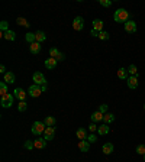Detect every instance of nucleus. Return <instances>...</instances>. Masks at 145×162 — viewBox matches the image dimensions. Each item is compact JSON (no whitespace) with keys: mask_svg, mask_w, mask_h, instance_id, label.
I'll return each mask as SVG.
<instances>
[{"mask_svg":"<svg viewBox=\"0 0 145 162\" xmlns=\"http://www.w3.org/2000/svg\"><path fill=\"white\" fill-rule=\"evenodd\" d=\"M113 20L115 22H119V23H126L129 19V12L128 10H125V9H118L115 13H113Z\"/></svg>","mask_w":145,"mask_h":162,"instance_id":"f257e3e1","label":"nucleus"},{"mask_svg":"<svg viewBox=\"0 0 145 162\" xmlns=\"http://www.w3.org/2000/svg\"><path fill=\"white\" fill-rule=\"evenodd\" d=\"M45 129H47V126H45V123L44 122H35L32 124V135H35V136H39V135H42L44 132H45Z\"/></svg>","mask_w":145,"mask_h":162,"instance_id":"f03ea898","label":"nucleus"},{"mask_svg":"<svg viewBox=\"0 0 145 162\" xmlns=\"http://www.w3.org/2000/svg\"><path fill=\"white\" fill-rule=\"evenodd\" d=\"M13 98H15V96H13V94H10V93L5 94V96H2V100H0V104H2V107H5V109H10L12 104H13Z\"/></svg>","mask_w":145,"mask_h":162,"instance_id":"7ed1b4c3","label":"nucleus"},{"mask_svg":"<svg viewBox=\"0 0 145 162\" xmlns=\"http://www.w3.org/2000/svg\"><path fill=\"white\" fill-rule=\"evenodd\" d=\"M32 78H33V84H36V86H45V84H47V78H45L44 74L39 73V71H35Z\"/></svg>","mask_w":145,"mask_h":162,"instance_id":"20e7f679","label":"nucleus"},{"mask_svg":"<svg viewBox=\"0 0 145 162\" xmlns=\"http://www.w3.org/2000/svg\"><path fill=\"white\" fill-rule=\"evenodd\" d=\"M41 93H42V90H41V86H36V84H32L29 90H28V94L31 96L32 98H36L41 96Z\"/></svg>","mask_w":145,"mask_h":162,"instance_id":"39448f33","label":"nucleus"},{"mask_svg":"<svg viewBox=\"0 0 145 162\" xmlns=\"http://www.w3.org/2000/svg\"><path fill=\"white\" fill-rule=\"evenodd\" d=\"M83 28H84V19L81 16L74 17V20H72V29L74 31H83Z\"/></svg>","mask_w":145,"mask_h":162,"instance_id":"423d86ee","label":"nucleus"},{"mask_svg":"<svg viewBox=\"0 0 145 162\" xmlns=\"http://www.w3.org/2000/svg\"><path fill=\"white\" fill-rule=\"evenodd\" d=\"M54 138H55V126L47 128L45 132H44V139L45 140H52Z\"/></svg>","mask_w":145,"mask_h":162,"instance_id":"0eeeda50","label":"nucleus"},{"mask_svg":"<svg viewBox=\"0 0 145 162\" xmlns=\"http://www.w3.org/2000/svg\"><path fill=\"white\" fill-rule=\"evenodd\" d=\"M125 32L137 33V22H134V20H128V22L125 23Z\"/></svg>","mask_w":145,"mask_h":162,"instance_id":"6e6552de","label":"nucleus"},{"mask_svg":"<svg viewBox=\"0 0 145 162\" xmlns=\"http://www.w3.org/2000/svg\"><path fill=\"white\" fill-rule=\"evenodd\" d=\"M13 96H15V98H17L19 101H25V98H26V91H25L23 88H15Z\"/></svg>","mask_w":145,"mask_h":162,"instance_id":"1a4fd4ad","label":"nucleus"},{"mask_svg":"<svg viewBox=\"0 0 145 162\" xmlns=\"http://www.w3.org/2000/svg\"><path fill=\"white\" fill-rule=\"evenodd\" d=\"M126 84H128V87L131 90H135L138 88V77H134V75H129V78L126 80Z\"/></svg>","mask_w":145,"mask_h":162,"instance_id":"9d476101","label":"nucleus"},{"mask_svg":"<svg viewBox=\"0 0 145 162\" xmlns=\"http://www.w3.org/2000/svg\"><path fill=\"white\" fill-rule=\"evenodd\" d=\"M57 62H58V61H57L55 58H47V59H45V62H44V65H45V68H47V70H54V68H55L57 67Z\"/></svg>","mask_w":145,"mask_h":162,"instance_id":"9b49d317","label":"nucleus"},{"mask_svg":"<svg viewBox=\"0 0 145 162\" xmlns=\"http://www.w3.org/2000/svg\"><path fill=\"white\" fill-rule=\"evenodd\" d=\"M33 145H35V149H45L47 148V140L44 138H38L33 140Z\"/></svg>","mask_w":145,"mask_h":162,"instance_id":"f8f14e48","label":"nucleus"},{"mask_svg":"<svg viewBox=\"0 0 145 162\" xmlns=\"http://www.w3.org/2000/svg\"><path fill=\"white\" fill-rule=\"evenodd\" d=\"M113 149H115V146H113L112 142H106L105 145H103V148H102V152L105 155H110L113 152Z\"/></svg>","mask_w":145,"mask_h":162,"instance_id":"ddd939ff","label":"nucleus"},{"mask_svg":"<svg viewBox=\"0 0 145 162\" xmlns=\"http://www.w3.org/2000/svg\"><path fill=\"white\" fill-rule=\"evenodd\" d=\"M109 132H110V128H109V124H106V123L100 124L99 129H97V133H99L100 136H105V135H107Z\"/></svg>","mask_w":145,"mask_h":162,"instance_id":"4468645a","label":"nucleus"},{"mask_svg":"<svg viewBox=\"0 0 145 162\" xmlns=\"http://www.w3.org/2000/svg\"><path fill=\"white\" fill-rule=\"evenodd\" d=\"M118 77H119V78H121V80H128L129 78V73H128V68H123V67H122V68H119V70H118Z\"/></svg>","mask_w":145,"mask_h":162,"instance_id":"2eb2a0df","label":"nucleus"},{"mask_svg":"<svg viewBox=\"0 0 145 162\" xmlns=\"http://www.w3.org/2000/svg\"><path fill=\"white\" fill-rule=\"evenodd\" d=\"M103 20H100V19H94L93 20V29L96 31V32H102L103 31Z\"/></svg>","mask_w":145,"mask_h":162,"instance_id":"dca6fc26","label":"nucleus"},{"mask_svg":"<svg viewBox=\"0 0 145 162\" xmlns=\"http://www.w3.org/2000/svg\"><path fill=\"white\" fill-rule=\"evenodd\" d=\"M79 149L81 152H89L90 151V143L87 140H79Z\"/></svg>","mask_w":145,"mask_h":162,"instance_id":"f3484780","label":"nucleus"},{"mask_svg":"<svg viewBox=\"0 0 145 162\" xmlns=\"http://www.w3.org/2000/svg\"><path fill=\"white\" fill-rule=\"evenodd\" d=\"M103 117H105V114L100 113L99 110H97V112H94V113L90 116V119H91V122H93V123H96V122H102V120H103Z\"/></svg>","mask_w":145,"mask_h":162,"instance_id":"a211bd4d","label":"nucleus"},{"mask_svg":"<svg viewBox=\"0 0 145 162\" xmlns=\"http://www.w3.org/2000/svg\"><path fill=\"white\" fill-rule=\"evenodd\" d=\"M76 136H77V138L80 139V140H86L89 135H87V130H86V129H83V128H80V129H79L77 132H76Z\"/></svg>","mask_w":145,"mask_h":162,"instance_id":"6ab92c4d","label":"nucleus"},{"mask_svg":"<svg viewBox=\"0 0 145 162\" xmlns=\"http://www.w3.org/2000/svg\"><path fill=\"white\" fill-rule=\"evenodd\" d=\"M15 80H16V77H15V74L9 71V73L5 74V82H6V84H13Z\"/></svg>","mask_w":145,"mask_h":162,"instance_id":"aec40b11","label":"nucleus"},{"mask_svg":"<svg viewBox=\"0 0 145 162\" xmlns=\"http://www.w3.org/2000/svg\"><path fill=\"white\" fill-rule=\"evenodd\" d=\"M29 51H31L32 54H39L41 44L39 42H33V44H31V45H29Z\"/></svg>","mask_w":145,"mask_h":162,"instance_id":"412c9836","label":"nucleus"},{"mask_svg":"<svg viewBox=\"0 0 145 162\" xmlns=\"http://www.w3.org/2000/svg\"><path fill=\"white\" fill-rule=\"evenodd\" d=\"M44 123H45V126H47V128L55 126V117H52V116H47V117L44 119Z\"/></svg>","mask_w":145,"mask_h":162,"instance_id":"4be33fe9","label":"nucleus"},{"mask_svg":"<svg viewBox=\"0 0 145 162\" xmlns=\"http://www.w3.org/2000/svg\"><path fill=\"white\" fill-rule=\"evenodd\" d=\"M3 38L6 40H15L16 39V33L13 32V31H8V32L3 33Z\"/></svg>","mask_w":145,"mask_h":162,"instance_id":"5701e85b","label":"nucleus"},{"mask_svg":"<svg viewBox=\"0 0 145 162\" xmlns=\"http://www.w3.org/2000/svg\"><path fill=\"white\" fill-rule=\"evenodd\" d=\"M35 36H36V42H39V44H42L44 40L47 39V35L42 32V31H38V32H35Z\"/></svg>","mask_w":145,"mask_h":162,"instance_id":"b1692460","label":"nucleus"},{"mask_svg":"<svg viewBox=\"0 0 145 162\" xmlns=\"http://www.w3.org/2000/svg\"><path fill=\"white\" fill-rule=\"evenodd\" d=\"M25 39H26V42H29V45H31V44H33V42H36V36H35V33L28 32L26 35H25Z\"/></svg>","mask_w":145,"mask_h":162,"instance_id":"393cba45","label":"nucleus"},{"mask_svg":"<svg viewBox=\"0 0 145 162\" xmlns=\"http://www.w3.org/2000/svg\"><path fill=\"white\" fill-rule=\"evenodd\" d=\"M16 23L19 25V26H23V28H29L31 26V23L25 19V17H17L16 19Z\"/></svg>","mask_w":145,"mask_h":162,"instance_id":"a878e982","label":"nucleus"},{"mask_svg":"<svg viewBox=\"0 0 145 162\" xmlns=\"http://www.w3.org/2000/svg\"><path fill=\"white\" fill-rule=\"evenodd\" d=\"M103 122H105L106 124L113 123V122H115V114H113V113H106L105 117H103Z\"/></svg>","mask_w":145,"mask_h":162,"instance_id":"bb28decb","label":"nucleus"},{"mask_svg":"<svg viewBox=\"0 0 145 162\" xmlns=\"http://www.w3.org/2000/svg\"><path fill=\"white\" fill-rule=\"evenodd\" d=\"M128 73L131 74V75H134V77H138V68H137V65H129L128 67Z\"/></svg>","mask_w":145,"mask_h":162,"instance_id":"cd10ccee","label":"nucleus"},{"mask_svg":"<svg viewBox=\"0 0 145 162\" xmlns=\"http://www.w3.org/2000/svg\"><path fill=\"white\" fill-rule=\"evenodd\" d=\"M5 94H8V84L5 81H2L0 82V96H5Z\"/></svg>","mask_w":145,"mask_h":162,"instance_id":"c85d7f7f","label":"nucleus"},{"mask_svg":"<svg viewBox=\"0 0 145 162\" xmlns=\"http://www.w3.org/2000/svg\"><path fill=\"white\" fill-rule=\"evenodd\" d=\"M17 110H19V112H26V110H28V103H26V101H19Z\"/></svg>","mask_w":145,"mask_h":162,"instance_id":"c756f323","label":"nucleus"},{"mask_svg":"<svg viewBox=\"0 0 145 162\" xmlns=\"http://www.w3.org/2000/svg\"><path fill=\"white\" fill-rule=\"evenodd\" d=\"M60 54H61V52H60L57 48H51V49H49V55H51V58H55V59H57V58L60 57Z\"/></svg>","mask_w":145,"mask_h":162,"instance_id":"7c9ffc66","label":"nucleus"},{"mask_svg":"<svg viewBox=\"0 0 145 162\" xmlns=\"http://www.w3.org/2000/svg\"><path fill=\"white\" fill-rule=\"evenodd\" d=\"M0 29H2V32L3 33L10 31V29H9V23L6 22V20H2V22H0Z\"/></svg>","mask_w":145,"mask_h":162,"instance_id":"2f4dec72","label":"nucleus"},{"mask_svg":"<svg viewBox=\"0 0 145 162\" xmlns=\"http://www.w3.org/2000/svg\"><path fill=\"white\" fill-rule=\"evenodd\" d=\"M110 38V35H109V32H106V31H102V32L99 33V39L100 40H107Z\"/></svg>","mask_w":145,"mask_h":162,"instance_id":"473e14b6","label":"nucleus"},{"mask_svg":"<svg viewBox=\"0 0 145 162\" xmlns=\"http://www.w3.org/2000/svg\"><path fill=\"white\" fill-rule=\"evenodd\" d=\"M99 4L103 8H110L112 6V0H99Z\"/></svg>","mask_w":145,"mask_h":162,"instance_id":"72a5a7b5","label":"nucleus"},{"mask_svg":"<svg viewBox=\"0 0 145 162\" xmlns=\"http://www.w3.org/2000/svg\"><path fill=\"white\" fill-rule=\"evenodd\" d=\"M137 154L138 155H142V156L145 155V145H144V143H141V145L137 146Z\"/></svg>","mask_w":145,"mask_h":162,"instance_id":"f704fd0d","label":"nucleus"},{"mask_svg":"<svg viewBox=\"0 0 145 162\" xmlns=\"http://www.w3.org/2000/svg\"><path fill=\"white\" fill-rule=\"evenodd\" d=\"M89 143H94V142H97V136L94 135V133H90L89 136H87V139H86Z\"/></svg>","mask_w":145,"mask_h":162,"instance_id":"c9c22d12","label":"nucleus"},{"mask_svg":"<svg viewBox=\"0 0 145 162\" xmlns=\"http://www.w3.org/2000/svg\"><path fill=\"white\" fill-rule=\"evenodd\" d=\"M107 110H109V106H107V104H100V106H99V112H100V113L106 114V113H107Z\"/></svg>","mask_w":145,"mask_h":162,"instance_id":"e433bc0d","label":"nucleus"},{"mask_svg":"<svg viewBox=\"0 0 145 162\" xmlns=\"http://www.w3.org/2000/svg\"><path fill=\"white\" fill-rule=\"evenodd\" d=\"M23 146L26 148V149H29V151H32L33 148H35V145H33V142H32V140H26V142L23 143Z\"/></svg>","mask_w":145,"mask_h":162,"instance_id":"4c0bfd02","label":"nucleus"},{"mask_svg":"<svg viewBox=\"0 0 145 162\" xmlns=\"http://www.w3.org/2000/svg\"><path fill=\"white\" fill-rule=\"evenodd\" d=\"M97 129H99V126H96V123H93V122H91V123H90V126H89V130L93 133V132H97Z\"/></svg>","mask_w":145,"mask_h":162,"instance_id":"58836bf2","label":"nucleus"},{"mask_svg":"<svg viewBox=\"0 0 145 162\" xmlns=\"http://www.w3.org/2000/svg\"><path fill=\"white\" fill-rule=\"evenodd\" d=\"M99 33H100V32H96L94 29H91V32H90V35H91V36H97V38H99Z\"/></svg>","mask_w":145,"mask_h":162,"instance_id":"ea45409f","label":"nucleus"},{"mask_svg":"<svg viewBox=\"0 0 145 162\" xmlns=\"http://www.w3.org/2000/svg\"><path fill=\"white\" fill-rule=\"evenodd\" d=\"M0 73L6 74V67H5V65H0Z\"/></svg>","mask_w":145,"mask_h":162,"instance_id":"a19ab883","label":"nucleus"},{"mask_svg":"<svg viewBox=\"0 0 145 162\" xmlns=\"http://www.w3.org/2000/svg\"><path fill=\"white\" fill-rule=\"evenodd\" d=\"M41 90H42V93H45L47 91V84L45 86H41Z\"/></svg>","mask_w":145,"mask_h":162,"instance_id":"79ce46f5","label":"nucleus"},{"mask_svg":"<svg viewBox=\"0 0 145 162\" xmlns=\"http://www.w3.org/2000/svg\"><path fill=\"white\" fill-rule=\"evenodd\" d=\"M144 161H145V155H144Z\"/></svg>","mask_w":145,"mask_h":162,"instance_id":"37998d69","label":"nucleus"},{"mask_svg":"<svg viewBox=\"0 0 145 162\" xmlns=\"http://www.w3.org/2000/svg\"><path fill=\"white\" fill-rule=\"evenodd\" d=\"M144 110H145V104H144Z\"/></svg>","mask_w":145,"mask_h":162,"instance_id":"c03bdc74","label":"nucleus"}]
</instances>
